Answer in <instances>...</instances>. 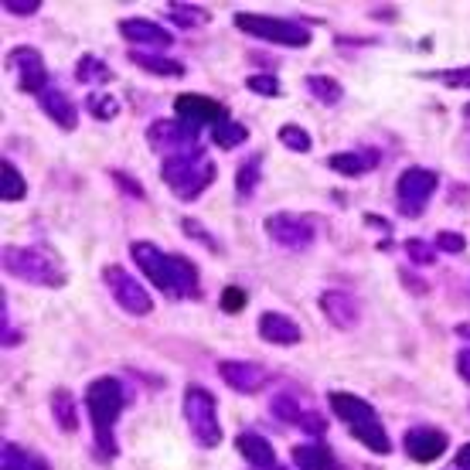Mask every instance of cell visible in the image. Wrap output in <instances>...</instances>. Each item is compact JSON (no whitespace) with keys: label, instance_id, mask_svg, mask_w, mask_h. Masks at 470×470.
I'll use <instances>...</instances> for the list:
<instances>
[{"label":"cell","instance_id":"6da1fadb","mask_svg":"<svg viewBox=\"0 0 470 470\" xmlns=\"http://www.w3.org/2000/svg\"><path fill=\"white\" fill-rule=\"evenodd\" d=\"M127 405V392H123V381L103 375V379L89 381L86 389V409H89V423H92V436H96V447L99 457L112 460L119 447H116V420Z\"/></svg>","mask_w":470,"mask_h":470},{"label":"cell","instance_id":"7a4b0ae2","mask_svg":"<svg viewBox=\"0 0 470 470\" xmlns=\"http://www.w3.org/2000/svg\"><path fill=\"white\" fill-rule=\"evenodd\" d=\"M160 174H164V184L178 195L181 202H195L204 188L215 181L219 167H215V160H208L202 150V154L167 157V160H160Z\"/></svg>","mask_w":470,"mask_h":470},{"label":"cell","instance_id":"3957f363","mask_svg":"<svg viewBox=\"0 0 470 470\" xmlns=\"http://www.w3.org/2000/svg\"><path fill=\"white\" fill-rule=\"evenodd\" d=\"M4 269L24 283H35V287H48V290L65 287V269L55 263L51 252L38 246H7L4 249Z\"/></svg>","mask_w":470,"mask_h":470},{"label":"cell","instance_id":"277c9868","mask_svg":"<svg viewBox=\"0 0 470 470\" xmlns=\"http://www.w3.org/2000/svg\"><path fill=\"white\" fill-rule=\"evenodd\" d=\"M184 420H188V429H191L198 447L212 450L222 443L219 405H215V396L208 389H202V385H188L184 389Z\"/></svg>","mask_w":470,"mask_h":470},{"label":"cell","instance_id":"5b68a950","mask_svg":"<svg viewBox=\"0 0 470 470\" xmlns=\"http://www.w3.org/2000/svg\"><path fill=\"white\" fill-rule=\"evenodd\" d=\"M235 27L243 35H252L269 45L307 48L311 45V27L290 18H269V14H235Z\"/></svg>","mask_w":470,"mask_h":470},{"label":"cell","instance_id":"8992f818","mask_svg":"<svg viewBox=\"0 0 470 470\" xmlns=\"http://www.w3.org/2000/svg\"><path fill=\"white\" fill-rule=\"evenodd\" d=\"M147 143H150L164 160H167V157L202 154V147H198V127H188V123H181V119H154V123L147 127Z\"/></svg>","mask_w":470,"mask_h":470},{"label":"cell","instance_id":"52a82bcc","mask_svg":"<svg viewBox=\"0 0 470 470\" xmlns=\"http://www.w3.org/2000/svg\"><path fill=\"white\" fill-rule=\"evenodd\" d=\"M436 184H440V178L433 171H426V167H405L403 174H399V181H396V198H399V212H403L405 219H420L423 215V208L433 198Z\"/></svg>","mask_w":470,"mask_h":470},{"label":"cell","instance_id":"ba28073f","mask_svg":"<svg viewBox=\"0 0 470 470\" xmlns=\"http://www.w3.org/2000/svg\"><path fill=\"white\" fill-rule=\"evenodd\" d=\"M263 228H266V235L276 246L290 249V252H304V249H311L313 239H317V228H313L311 219L293 215V212L269 215L266 222H263Z\"/></svg>","mask_w":470,"mask_h":470},{"label":"cell","instance_id":"9c48e42d","mask_svg":"<svg viewBox=\"0 0 470 470\" xmlns=\"http://www.w3.org/2000/svg\"><path fill=\"white\" fill-rule=\"evenodd\" d=\"M103 280H106V290L112 293V300L123 307L127 313H134V317H147V313H154V300H150V293L143 290L140 283H136L134 276L127 273L123 266H106L103 269Z\"/></svg>","mask_w":470,"mask_h":470},{"label":"cell","instance_id":"30bf717a","mask_svg":"<svg viewBox=\"0 0 470 470\" xmlns=\"http://www.w3.org/2000/svg\"><path fill=\"white\" fill-rule=\"evenodd\" d=\"M219 375L232 392H243V396H256L263 392L269 381V372L256 361H243V358H225L219 361Z\"/></svg>","mask_w":470,"mask_h":470},{"label":"cell","instance_id":"8fae6325","mask_svg":"<svg viewBox=\"0 0 470 470\" xmlns=\"http://www.w3.org/2000/svg\"><path fill=\"white\" fill-rule=\"evenodd\" d=\"M403 447L416 464H433V460H440L447 453L450 436L443 429H436V426H412V429H405Z\"/></svg>","mask_w":470,"mask_h":470},{"label":"cell","instance_id":"7c38bea8","mask_svg":"<svg viewBox=\"0 0 470 470\" xmlns=\"http://www.w3.org/2000/svg\"><path fill=\"white\" fill-rule=\"evenodd\" d=\"M174 112H178L181 123H188V127H215L219 119L228 116L222 103H215V99H208V96H198V92H184V96H178V99H174Z\"/></svg>","mask_w":470,"mask_h":470},{"label":"cell","instance_id":"4fadbf2b","mask_svg":"<svg viewBox=\"0 0 470 470\" xmlns=\"http://www.w3.org/2000/svg\"><path fill=\"white\" fill-rule=\"evenodd\" d=\"M7 62L18 68V82H21L24 92L42 96V92L48 89V65L38 48H14V51L7 55Z\"/></svg>","mask_w":470,"mask_h":470},{"label":"cell","instance_id":"5bb4252c","mask_svg":"<svg viewBox=\"0 0 470 470\" xmlns=\"http://www.w3.org/2000/svg\"><path fill=\"white\" fill-rule=\"evenodd\" d=\"M130 256H134V263L143 269V276H147L154 287L171 293V252H164V249L154 246V243H134V246H130Z\"/></svg>","mask_w":470,"mask_h":470},{"label":"cell","instance_id":"9a60e30c","mask_svg":"<svg viewBox=\"0 0 470 470\" xmlns=\"http://www.w3.org/2000/svg\"><path fill=\"white\" fill-rule=\"evenodd\" d=\"M317 307L324 311V317L335 324L337 331H355L361 324V304L344 290H324Z\"/></svg>","mask_w":470,"mask_h":470},{"label":"cell","instance_id":"2e32d148","mask_svg":"<svg viewBox=\"0 0 470 470\" xmlns=\"http://www.w3.org/2000/svg\"><path fill=\"white\" fill-rule=\"evenodd\" d=\"M327 399H331L335 416L341 420V423H348V429H355V426L379 423V412H375V405L368 403V399H361V396H355V392H331Z\"/></svg>","mask_w":470,"mask_h":470},{"label":"cell","instance_id":"e0dca14e","mask_svg":"<svg viewBox=\"0 0 470 470\" xmlns=\"http://www.w3.org/2000/svg\"><path fill=\"white\" fill-rule=\"evenodd\" d=\"M119 35H123L130 45H147V48H157V51L174 45L171 31L160 27L157 21H150V18H127V21H119Z\"/></svg>","mask_w":470,"mask_h":470},{"label":"cell","instance_id":"ac0fdd59","mask_svg":"<svg viewBox=\"0 0 470 470\" xmlns=\"http://www.w3.org/2000/svg\"><path fill=\"white\" fill-rule=\"evenodd\" d=\"M259 337L269 341V344H280V348H290V344H300V327H297V320L287 317V313L280 311H266L259 317Z\"/></svg>","mask_w":470,"mask_h":470},{"label":"cell","instance_id":"d6986e66","mask_svg":"<svg viewBox=\"0 0 470 470\" xmlns=\"http://www.w3.org/2000/svg\"><path fill=\"white\" fill-rule=\"evenodd\" d=\"M381 154L379 150H372V147H365V150H341V154H331V171L337 174H344V178H358V174H368V171H375L379 167Z\"/></svg>","mask_w":470,"mask_h":470},{"label":"cell","instance_id":"ffe728a7","mask_svg":"<svg viewBox=\"0 0 470 470\" xmlns=\"http://www.w3.org/2000/svg\"><path fill=\"white\" fill-rule=\"evenodd\" d=\"M38 106H42V112H45L51 123H58L62 130H75L79 110H75V103H72L62 89H45L38 96Z\"/></svg>","mask_w":470,"mask_h":470},{"label":"cell","instance_id":"44dd1931","mask_svg":"<svg viewBox=\"0 0 470 470\" xmlns=\"http://www.w3.org/2000/svg\"><path fill=\"white\" fill-rule=\"evenodd\" d=\"M235 450H239L249 464H252V470L276 467L273 443H269L266 436H259V433H239V436H235Z\"/></svg>","mask_w":470,"mask_h":470},{"label":"cell","instance_id":"7402d4cb","mask_svg":"<svg viewBox=\"0 0 470 470\" xmlns=\"http://www.w3.org/2000/svg\"><path fill=\"white\" fill-rule=\"evenodd\" d=\"M171 293L174 297H198V269L191 259L171 252Z\"/></svg>","mask_w":470,"mask_h":470},{"label":"cell","instance_id":"603a6c76","mask_svg":"<svg viewBox=\"0 0 470 470\" xmlns=\"http://www.w3.org/2000/svg\"><path fill=\"white\" fill-rule=\"evenodd\" d=\"M293 464H297V470H341L335 453L327 447H317V443L293 447Z\"/></svg>","mask_w":470,"mask_h":470},{"label":"cell","instance_id":"cb8c5ba5","mask_svg":"<svg viewBox=\"0 0 470 470\" xmlns=\"http://www.w3.org/2000/svg\"><path fill=\"white\" fill-rule=\"evenodd\" d=\"M51 420L62 426L65 433L79 429V399L68 389H55L51 392Z\"/></svg>","mask_w":470,"mask_h":470},{"label":"cell","instance_id":"d4e9b609","mask_svg":"<svg viewBox=\"0 0 470 470\" xmlns=\"http://www.w3.org/2000/svg\"><path fill=\"white\" fill-rule=\"evenodd\" d=\"M130 62L140 65L150 75H160V79H181L184 75V65L178 58H167V55H150V51H130Z\"/></svg>","mask_w":470,"mask_h":470},{"label":"cell","instance_id":"484cf974","mask_svg":"<svg viewBox=\"0 0 470 470\" xmlns=\"http://www.w3.org/2000/svg\"><path fill=\"white\" fill-rule=\"evenodd\" d=\"M0 467L4 470H51L48 460L35 450H24L18 443H4V453H0Z\"/></svg>","mask_w":470,"mask_h":470},{"label":"cell","instance_id":"4316f807","mask_svg":"<svg viewBox=\"0 0 470 470\" xmlns=\"http://www.w3.org/2000/svg\"><path fill=\"white\" fill-rule=\"evenodd\" d=\"M259 181H263V154H252L235 167V191H239V198H249L259 188Z\"/></svg>","mask_w":470,"mask_h":470},{"label":"cell","instance_id":"83f0119b","mask_svg":"<svg viewBox=\"0 0 470 470\" xmlns=\"http://www.w3.org/2000/svg\"><path fill=\"white\" fill-rule=\"evenodd\" d=\"M355 440H358L361 447H368L372 453H392V440H389V433H385V426L381 423H368V426H355V429H348Z\"/></svg>","mask_w":470,"mask_h":470},{"label":"cell","instance_id":"f1b7e54d","mask_svg":"<svg viewBox=\"0 0 470 470\" xmlns=\"http://www.w3.org/2000/svg\"><path fill=\"white\" fill-rule=\"evenodd\" d=\"M307 92H311L317 103H324V106H337L344 99L341 82L331 79V75H307Z\"/></svg>","mask_w":470,"mask_h":470},{"label":"cell","instance_id":"f546056e","mask_svg":"<svg viewBox=\"0 0 470 470\" xmlns=\"http://www.w3.org/2000/svg\"><path fill=\"white\" fill-rule=\"evenodd\" d=\"M75 79L82 82V86H96V82H110L112 79V68L103 62V58H96V55H82L79 62H75Z\"/></svg>","mask_w":470,"mask_h":470},{"label":"cell","instance_id":"4dcf8cb0","mask_svg":"<svg viewBox=\"0 0 470 470\" xmlns=\"http://www.w3.org/2000/svg\"><path fill=\"white\" fill-rule=\"evenodd\" d=\"M212 140H215V147H222V150H232V147H239V143H246L249 140V130L243 123H235V119H219L215 127H212Z\"/></svg>","mask_w":470,"mask_h":470},{"label":"cell","instance_id":"1f68e13d","mask_svg":"<svg viewBox=\"0 0 470 470\" xmlns=\"http://www.w3.org/2000/svg\"><path fill=\"white\" fill-rule=\"evenodd\" d=\"M167 18L181 27H202V24L212 21V14L204 7H195V4H167Z\"/></svg>","mask_w":470,"mask_h":470},{"label":"cell","instance_id":"d6a6232c","mask_svg":"<svg viewBox=\"0 0 470 470\" xmlns=\"http://www.w3.org/2000/svg\"><path fill=\"white\" fill-rule=\"evenodd\" d=\"M27 195V184H24V174L14 167V160H4V181H0V198L4 202H21Z\"/></svg>","mask_w":470,"mask_h":470},{"label":"cell","instance_id":"836d02e7","mask_svg":"<svg viewBox=\"0 0 470 470\" xmlns=\"http://www.w3.org/2000/svg\"><path fill=\"white\" fill-rule=\"evenodd\" d=\"M280 143L287 147V150H293V154H307L313 147L311 134L304 130V127H297V123H287V127H280Z\"/></svg>","mask_w":470,"mask_h":470},{"label":"cell","instance_id":"e575fe53","mask_svg":"<svg viewBox=\"0 0 470 470\" xmlns=\"http://www.w3.org/2000/svg\"><path fill=\"white\" fill-rule=\"evenodd\" d=\"M436 252H440V249L433 246V243L405 239V256H409V263H416V266H433V263H436Z\"/></svg>","mask_w":470,"mask_h":470},{"label":"cell","instance_id":"d590c367","mask_svg":"<svg viewBox=\"0 0 470 470\" xmlns=\"http://www.w3.org/2000/svg\"><path fill=\"white\" fill-rule=\"evenodd\" d=\"M249 92H259V96H266V99H273V96H280V79L273 75V72H252L246 79Z\"/></svg>","mask_w":470,"mask_h":470},{"label":"cell","instance_id":"8d00e7d4","mask_svg":"<svg viewBox=\"0 0 470 470\" xmlns=\"http://www.w3.org/2000/svg\"><path fill=\"white\" fill-rule=\"evenodd\" d=\"M269 409H273V416L283 420V423H300V416H304L293 396H276V399H269Z\"/></svg>","mask_w":470,"mask_h":470},{"label":"cell","instance_id":"74e56055","mask_svg":"<svg viewBox=\"0 0 470 470\" xmlns=\"http://www.w3.org/2000/svg\"><path fill=\"white\" fill-rule=\"evenodd\" d=\"M89 112L96 119H116L119 116V99H112V96H89Z\"/></svg>","mask_w":470,"mask_h":470},{"label":"cell","instance_id":"f35d334b","mask_svg":"<svg viewBox=\"0 0 470 470\" xmlns=\"http://www.w3.org/2000/svg\"><path fill=\"white\" fill-rule=\"evenodd\" d=\"M429 75H436L443 86L450 89H470V65L464 68H443V72H429Z\"/></svg>","mask_w":470,"mask_h":470},{"label":"cell","instance_id":"ab89813d","mask_svg":"<svg viewBox=\"0 0 470 470\" xmlns=\"http://www.w3.org/2000/svg\"><path fill=\"white\" fill-rule=\"evenodd\" d=\"M181 228H184V232H188L191 239H198L204 249H212V252H219V249H222L219 243H215V239H212V235H208V228H204L198 219H181Z\"/></svg>","mask_w":470,"mask_h":470},{"label":"cell","instance_id":"60d3db41","mask_svg":"<svg viewBox=\"0 0 470 470\" xmlns=\"http://www.w3.org/2000/svg\"><path fill=\"white\" fill-rule=\"evenodd\" d=\"M436 249H440V252H450V256H460V252L467 249V239H464L460 232H450V228H443V232L436 235Z\"/></svg>","mask_w":470,"mask_h":470},{"label":"cell","instance_id":"b9f144b4","mask_svg":"<svg viewBox=\"0 0 470 470\" xmlns=\"http://www.w3.org/2000/svg\"><path fill=\"white\" fill-rule=\"evenodd\" d=\"M249 304V297L243 287H225L222 290V311L225 313H235V311H243Z\"/></svg>","mask_w":470,"mask_h":470},{"label":"cell","instance_id":"7bdbcfd3","mask_svg":"<svg viewBox=\"0 0 470 470\" xmlns=\"http://www.w3.org/2000/svg\"><path fill=\"white\" fill-rule=\"evenodd\" d=\"M4 11L18 14V18H31V14L42 11V0H4Z\"/></svg>","mask_w":470,"mask_h":470},{"label":"cell","instance_id":"ee69618b","mask_svg":"<svg viewBox=\"0 0 470 470\" xmlns=\"http://www.w3.org/2000/svg\"><path fill=\"white\" fill-rule=\"evenodd\" d=\"M297 426H300L304 433H311V436H324V429H327V420H324V416H317V412H304Z\"/></svg>","mask_w":470,"mask_h":470},{"label":"cell","instance_id":"f6af8a7d","mask_svg":"<svg viewBox=\"0 0 470 470\" xmlns=\"http://www.w3.org/2000/svg\"><path fill=\"white\" fill-rule=\"evenodd\" d=\"M110 178L127 191V195H134V198H143V188H140V181L130 178V174H123V171H110Z\"/></svg>","mask_w":470,"mask_h":470},{"label":"cell","instance_id":"bcb514c9","mask_svg":"<svg viewBox=\"0 0 470 470\" xmlns=\"http://www.w3.org/2000/svg\"><path fill=\"white\" fill-rule=\"evenodd\" d=\"M457 372H460V379L470 385V348H464V351L457 355Z\"/></svg>","mask_w":470,"mask_h":470},{"label":"cell","instance_id":"7dc6e473","mask_svg":"<svg viewBox=\"0 0 470 470\" xmlns=\"http://www.w3.org/2000/svg\"><path fill=\"white\" fill-rule=\"evenodd\" d=\"M457 467L470 470V443H464V447H460V453H457Z\"/></svg>","mask_w":470,"mask_h":470},{"label":"cell","instance_id":"c3c4849f","mask_svg":"<svg viewBox=\"0 0 470 470\" xmlns=\"http://www.w3.org/2000/svg\"><path fill=\"white\" fill-rule=\"evenodd\" d=\"M365 222H368V225H379L381 232H389V222H385V219H379V215H365Z\"/></svg>","mask_w":470,"mask_h":470},{"label":"cell","instance_id":"681fc988","mask_svg":"<svg viewBox=\"0 0 470 470\" xmlns=\"http://www.w3.org/2000/svg\"><path fill=\"white\" fill-rule=\"evenodd\" d=\"M457 335L467 337V341H470V324H457Z\"/></svg>","mask_w":470,"mask_h":470},{"label":"cell","instance_id":"f907efd6","mask_svg":"<svg viewBox=\"0 0 470 470\" xmlns=\"http://www.w3.org/2000/svg\"><path fill=\"white\" fill-rule=\"evenodd\" d=\"M266 470H283V467H266Z\"/></svg>","mask_w":470,"mask_h":470},{"label":"cell","instance_id":"816d5d0a","mask_svg":"<svg viewBox=\"0 0 470 470\" xmlns=\"http://www.w3.org/2000/svg\"><path fill=\"white\" fill-rule=\"evenodd\" d=\"M450 470H460V467H450Z\"/></svg>","mask_w":470,"mask_h":470},{"label":"cell","instance_id":"f5cc1de1","mask_svg":"<svg viewBox=\"0 0 470 470\" xmlns=\"http://www.w3.org/2000/svg\"><path fill=\"white\" fill-rule=\"evenodd\" d=\"M467 116H470V106H467Z\"/></svg>","mask_w":470,"mask_h":470}]
</instances>
